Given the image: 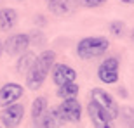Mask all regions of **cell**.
Masks as SVG:
<instances>
[{
	"mask_svg": "<svg viewBox=\"0 0 134 128\" xmlns=\"http://www.w3.org/2000/svg\"><path fill=\"white\" fill-rule=\"evenodd\" d=\"M56 64V54L54 50H44L42 54L35 59L33 66L30 68V71L26 73V85L30 90H38L44 85L47 74L51 73V69Z\"/></svg>",
	"mask_w": 134,
	"mask_h": 128,
	"instance_id": "1",
	"label": "cell"
},
{
	"mask_svg": "<svg viewBox=\"0 0 134 128\" xmlns=\"http://www.w3.org/2000/svg\"><path fill=\"white\" fill-rule=\"evenodd\" d=\"M108 47L110 42L106 40V36H85L77 45V55L84 61L98 59L106 54Z\"/></svg>",
	"mask_w": 134,
	"mask_h": 128,
	"instance_id": "2",
	"label": "cell"
},
{
	"mask_svg": "<svg viewBox=\"0 0 134 128\" xmlns=\"http://www.w3.org/2000/svg\"><path fill=\"white\" fill-rule=\"evenodd\" d=\"M56 109V114L59 118L61 125L65 123H79L80 116H82V106L77 99H66L58 106Z\"/></svg>",
	"mask_w": 134,
	"mask_h": 128,
	"instance_id": "3",
	"label": "cell"
},
{
	"mask_svg": "<svg viewBox=\"0 0 134 128\" xmlns=\"http://www.w3.org/2000/svg\"><path fill=\"white\" fill-rule=\"evenodd\" d=\"M91 100H92L94 104H98V106H99V107L103 109L111 119H115L117 116H119V111H120L119 104H117V100H115L106 90L92 88V90H91Z\"/></svg>",
	"mask_w": 134,
	"mask_h": 128,
	"instance_id": "4",
	"label": "cell"
},
{
	"mask_svg": "<svg viewBox=\"0 0 134 128\" xmlns=\"http://www.w3.org/2000/svg\"><path fill=\"white\" fill-rule=\"evenodd\" d=\"M119 68H120V61L119 57H106L98 68V78L106 85H113L119 81Z\"/></svg>",
	"mask_w": 134,
	"mask_h": 128,
	"instance_id": "5",
	"label": "cell"
},
{
	"mask_svg": "<svg viewBox=\"0 0 134 128\" xmlns=\"http://www.w3.org/2000/svg\"><path fill=\"white\" fill-rule=\"evenodd\" d=\"M23 116H25V106L23 104H10L2 109L0 121L5 128H18L19 123L23 121Z\"/></svg>",
	"mask_w": 134,
	"mask_h": 128,
	"instance_id": "6",
	"label": "cell"
},
{
	"mask_svg": "<svg viewBox=\"0 0 134 128\" xmlns=\"http://www.w3.org/2000/svg\"><path fill=\"white\" fill-rule=\"evenodd\" d=\"M30 47V36L26 33H16L10 35L4 42V50L9 55H23Z\"/></svg>",
	"mask_w": 134,
	"mask_h": 128,
	"instance_id": "7",
	"label": "cell"
},
{
	"mask_svg": "<svg viewBox=\"0 0 134 128\" xmlns=\"http://www.w3.org/2000/svg\"><path fill=\"white\" fill-rule=\"evenodd\" d=\"M87 114H89L91 123L94 125V128H115V125H113L115 119H111L108 114L104 113L98 104L92 102V100L87 104Z\"/></svg>",
	"mask_w": 134,
	"mask_h": 128,
	"instance_id": "8",
	"label": "cell"
},
{
	"mask_svg": "<svg viewBox=\"0 0 134 128\" xmlns=\"http://www.w3.org/2000/svg\"><path fill=\"white\" fill-rule=\"evenodd\" d=\"M77 80V71L68 64H54L52 68V81L58 87L66 83H75Z\"/></svg>",
	"mask_w": 134,
	"mask_h": 128,
	"instance_id": "9",
	"label": "cell"
},
{
	"mask_svg": "<svg viewBox=\"0 0 134 128\" xmlns=\"http://www.w3.org/2000/svg\"><path fill=\"white\" fill-rule=\"evenodd\" d=\"M23 87L19 83H5L0 88V107H7L23 97Z\"/></svg>",
	"mask_w": 134,
	"mask_h": 128,
	"instance_id": "10",
	"label": "cell"
},
{
	"mask_svg": "<svg viewBox=\"0 0 134 128\" xmlns=\"http://www.w3.org/2000/svg\"><path fill=\"white\" fill-rule=\"evenodd\" d=\"M45 4L52 14L63 17V16H68L73 12L77 0H45Z\"/></svg>",
	"mask_w": 134,
	"mask_h": 128,
	"instance_id": "11",
	"label": "cell"
},
{
	"mask_svg": "<svg viewBox=\"0 0 134 128\" xmlns=\"http://www.w3.org/2000/svg\"><path fill=\"white\" fill-rule=\"evenodd\" d=\"M18 23V12L14 9H2L0 10V30L9 31Z\"/></svg>",
	"mask_w": 134,
	"mask_h": 128,
	"instance_id": "12",
	"label": "cell"
},
{
	"mask_svg": "<svg viewBox=\"0 0 134 128\" xmlns=\"http://www.w3.org/2000/svg\"><path fill=\"white\" fill-rule=\"evenodd\" d=\"M35 126H38V128H58L61 126V121L59 118H58V114H56V109H47L45 111V114L40 118V121Z\"/></svg>",
	"mask_w": 134,
	"mask_h": 128,
	"instance_id": "13",
	"label": "cell"
},
{
	"mask_svg": "<svg viewBox=\"0 0 134 128\" xmlns=\"http://www.w3.org/2000/svg\"><path fill=\"white\" fill-rule=\"evenodd\" d=\"M47 111V99L45 97H37L31 104V119H33V125H37L40 121V118L45 114Z\"/></svg>",
	"mask_w": 134,
	"mask_h": 128,
	"instance_id": "14",
	"label": "cell"
},
{
	"mask_svg": "<svg viewBox=\"0 0 134 128\" xmlns=\"http://www.w3.org/2000/svg\"><path fill=\"white\" fill-rule=\"evenodd\" d=\"M79 85L77 83H66V85H61V87H58V97H61L63 100H66V99H77V95H79Z\"/></svg>",
	"mask_w": 134,
	"mask_h": 128,
	"instance_id": "15",
	"label": "cell"
},
{
	"mask_svg": "<svg viewBox=\"0 0 134 128\" xmlns=\"http://www.w3.org/2000/svg\"><path fill=\"white\" fill-rule=\"evenodd\" d=\"M35 59H37V57H35L31 52H25V54L19 57L18 64H16V69H18V73H28V71H30V68L33 66Z\"/></svg>",
	"mask_w": 134,
	"mask_h": 128,
	"instance_id": "16",
	"label": "cell"
},
{
	"mask_svg": "<svg viewBox=\"0 0 134 128\" xmlns=\"http://www.w3.org/2000/svg\"><path fill=\"white\" fill-rule=\"evenodd\" d=\"M120 114V119H122V123L125 125L127 128H134V107L131 106H125L119 111Z\"/></svg>",
	"mask_w": 134,
	"mask_h": 128,
	"instance_id": "17",
	"label": "cell"
},
{
	"mask_svg": "<svg viewBox=\"0 0 134 128\" xmlns=\"http://www.w3.org/2000/svg\"><path fill=\"white\" fill-rule=\"evenodd\" d=\"M124 30H125V26L122 21H113L111 24H110V31L115 35V36H122L124 35Z\"/></svg>",
	"mask_w": 134,
	"mask_h": 128,
	"instance_id": "18",
	"label": "cell"
},
{
	"mask_svg": "<svg viewBox=\"0 0 134 128\" xmlns=\"http://www.w3.org/2000/svg\"><path fill=\"white\" fill-rule=\"evenodd\" d=\"M28 36H30V45H44L45 38L44 35H42V31H31V33H28Z\"/></svg>",
	"mask_w": 134,
	"mask_h": 128,
	"instance_id": "19",
	"label": "cell"
},
{
	"mask_svg": "<svg viewBox=\"0 0 134 128\" xmlns=\"http://www.w3.org/2000/svg\"><path fill=\"white\" fill-rule=\"evenodd\" d=\"M106 0H82V4L85 5V7H89V9H94V7H99V5H103Z\"/></svg>",
	"mask_w": 134,
	"mask_h": 128,
	"instance_id": "20",
	"label": "cell"
},
{
	"mask_svg": "<svg viewBox=\"0 0 134 128\" xmlns=\"http://www.w3.org/2000/svg\"><path fill=\"white\" fill-rule=\"evenodd\" d=\"M119 95H122V97H127V92H125L124 87H120V88H119Z\"/></svg>",
	"mask_w": 134,
	"mask_h": 128,
	"instance_id": "21",
	"label": "cell"
},
{
	"mask_svg": "<svg viewBox=\"0 0 134 128\" xmlns=\"http://www.w3.org/2000/svg\"><path fill=\"white\" fill-rule=\"evenodd\" d=\"M124 4H134V0H122Z\"/></svg>",
	"mask_w": 134,
	"mask_h": 128,
	"instance_id": "22",
	"label": "cell"
},
{
	"mask_svg": "<svg viewBox=\"0 0 134 128\" xmlns=\"http://www.w3.org/2000/svg\"><path fill=\"white\" fill-rule=\"evenodd\" d=\"M2 50H4V43L0 42V54H2Z\"/></svg>",
	"mask_w": 134,
	"mask_h": 128,
	"instance_id": "23",
	"label": "cell"
},
{
	"mask_svg": "<svg viewBox=\"0 0 134 128\" xmlns=\"http://www.w3.org/2000/svg\"><path fill=\"white\" fill-rule=\"evenodd\" d=\"M132 40H134V30H132Z\"/></svg>",
	"mask_w": 134,
	"mask_h": 128,
	"instance_id": "24",
	"label": "cell"
}]
</instances>
